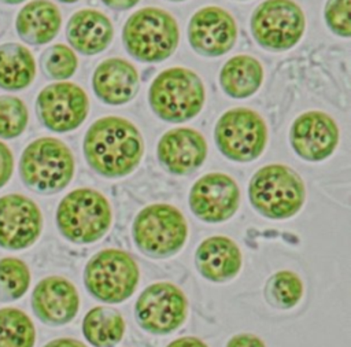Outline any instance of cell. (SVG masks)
<instances>
[{
    "label": "cell",
    "mask_w": 351,
    "mask_h": 347,
    "mask_svg": "<svg viewBox=\"0 0 351 347\" xmlns=\"http://www.w3.org/2000/svg\"><path fill=\"white\" fill-rule=\"evenodd\" d=\"M122 38L134 59L154 63L167 59L177 49L180 30L177 21L167 11L145 7L129 16Z\"/></svg>",
    "instance_id": "obj_6"
},
{
    "label": "cell",
    "mask_w": 351,
    "mask_h": 347,
    "mask_svg": "<svg viewBox=\"0 0 351 347\" xmlns=\"http://www.w3.org/2000/svg\"><path fill=\"white\" fill-rule=\"evenodd\" d=\"M166 347H208V346L199 337L182 336L170 342Z\"/></svg>",
    "instance_id": "obj_34"
},
{
    "label": "cell",
    "mask_w": 351,
    "mask_h": 347,
    "mask_svg": "<svg viewBox=\"0 0 351 347\" xmlns=\"http://www.w3.org/2000/svg\"><path fill=\"white\" fill-rule=\"evenodd\" d=\"M92 86L101 101L112 106L125 104L138 91V74L136 67L125 59H106L96 67Z\"/></svg>",
    "instance_id": "obj_20"
},
{
    "label": "cell",
    "mask_w": 351,
    "mask_h": 347,
    "mask_svg": "<svg viewBox=\"0 0 351 347\" xmlns=\"http://www.w3.org/2000/svg\"><path fill=\"white\" fill-rule=\"evenodd\" d=\"M140 281L136 259L125 250L104 248L85 265L84 284L86 291L103 303H121L129 299Z\"/></svg>",
    "instance_id": "obj_8"
},
{
    "label": "cell",
    "mask_w": 351,
    "mask_h": 347,
    "mask_svg": "<svg viewBox=\"0 0 351 347\" xmlns=\"http://www.w3.org/2000/svg\"><path fill=\"white\" fill-rule=\"evenodd\" d=\"M44 347H86L82 342L73 337H59L47 343Z\"/></svg>",
    "instance_id": "obj_35"
},
{
    "label": "cell",
    "mask_w": 351,
    "mask_h": 347,
    "mask_svg": "<svg viewBox=\"0 0 351 347\" xmlns=\"http://www.w3.org/2000/svg\"><path fill=\"white\" fill-rule=\"evenodd\" d=\"M250 203L269 219H288L296 215L306 200L302 177L289 166L271 163L261 167L250 180Z\"/></svg>",
    "instance_id": "obj_2"
},
{
    "label": "cell",
    "mask_w": 351,
    "mask_h": 347,
    "mask_svg": "<svg viewBox=\"0 0 351 347\" xmlns=\"http://www.w3.org/2000/svg\"><path fill=\"white\" fill-rule=\"evenodd\" d=\"M351 0H328L325 5V21L328 27L337 36H351L350 18Z\"/></svg>",
    "instance_id": "obj_31"
},
{
    "label": "cell",
    "mask_w": 351,
    "mask_h": 347,
    "mask_svg": "<svg viewBox=\"0 0 351 347\" xmlns=\"http://www.w3.org/2000/svg\"><path fill=\"white\" fill-rule=\"evenodd\" d=\"M206 91L200 77L185 67H170L156 75L148 91L152 111L163 121L181 123L203 108Z\"/></svg>",
    "instance_id": "obj_5"
},
{
    "label": "cell",
    "mask_w": 351,
    "mask_h": 347,
    "mask_svg": "<svg viewBox=\"0 0 351 347\" xmlns=\"http://www.w3.org/2000/svg\"><path fill=\"white\" fill-rule=\"evenodd\" d=\"M41 67L53 80L64 81L70 78L78 66V59L71 48L64 44H55L41 55Z\"/></svg>",
    "instance_id": "obj_30"
},
{
    "label": "cell",
    "mask_w": 351,
    "mask_h": 347,
    "mask_svg": "<svg viewBox=\"0 0 351 347\" xmlns=\"http://www.w3.org/2000/svg\"><path fill=\"white\" fill-rule=\"evenodd\" d=\"M160 165L171 174L186 176L197 170L207 156L203 134L192 128H176L166 132L156 148Z\"/></svg>",
    "instance_id": "obj_18"
},
{
    "label": "cell",
    "mask_w": 351,
    "mask_h": 347,
    "mask_svg": "<svg viewBox=\"0 0 351 347\" xmlns=\"http://www.w3.org/2000/svg\"><path fill=\"white\" fill-rule=\"evenodd\" d=\"M29 122V111L16 96H0V137L15 139L23 133Z\"/></svg>",
    "instance_id": "obj_29"
},
{
    "label": "cell",
    "mask_w": 351,
    "mask_h": 347,
    "mask_svg": "<svg viewBox=\"0 0 351 347\" xmlns=\"http://www.w3.org/2000/svg\"><path fill=\"white\" fill-rule=\"evenodd\" d=\"M62 26L59 8L49 0H32L25 4L15 19L18 36L30 45L52 41Z\"/></svg>",
    "instance_id": "obj_22"
},
{
    "label": "cell",
    "mask_w": 351,
    "mask_h": 347,
    "mask_svg": "<svg viewBox=\"0 0 351 347\" xmlns=\"http://www.w3.org/2000/svg\"><path fill=\"white\" fill-rule=\"evenodd\" d=\"M34 343L32 318L16 307L0 309V347H34Z\"/></svg>",
    "instance_id": "obj_26"
},
{
    "label": "cell",
    "mask_w": 351,
    "mask_h": 347,
    "mask_svg": "<svg viewBox=\"0 0 351 347\" xmlns=\"http://www.w3.org/2000/svg\"><path fill=\"white\" fill-rule=\"evenodd\" d=\"M226 347H266L265 342L252 333H237L234 336H232L228 343Z\"/></svg>",
    "instance_id": "obj_33"
},
{
    "label": "cell",
    "mask_w": 351,
    "mask_h": 347,
    "mask_svg": "<svg viewBox=\"0 0 351 347\" xmlns=\"http://www.w3.org/2000/svg\"><path fill=\"white\" fill-rule=\"evenodd\" d=\"M239 206V185L225 173L204 174L189 191V208L203 222H225L236 214Z\"/></svg>",
    "instance_id": "obj_13"
},
{
    "label": "cell",
    "mask_w": 351,
    "mask_h": 347,
    "mask_svg": "<svg viewBox=\"0 0 351 347\" xmlns=\"http://www.w3.org/2000/svg\"><path fill=\"white\" fill-rule=\"evenodd\" d=\"M134 317L138 326L148 333H173L188 317L186 295L169 281L149 284L136 300Z\"/></svg>",
    "instance_id": "obj_11"
},
{
    "label": "cell",
    "mask_w": 351,
    "mask_h": 347,
    "mask_svg": "<svg viewBox=\"0 0 351 347\" xmlns=\"http://www.w3.org/2000/svg\"><path fill=\"white\" fill-rule=\"evenodd\" d=\"M30 270L18 258L7 256L0 259V302H14L21 299L29 289Z\"/></svg>",
    "instance_id": "obj_28"
},
{
    "label": "cell",
    "mask_w": 351,
    "mask_h": 347,
    "mask_svg": "<svg viewBox=\"0 0 351 347\" xmlns=\"http://www.w3.org/2000/svg\"><path fill=\"white\" fill-rule=\"evenodd\" d=\"M170 1H184V0H170Z\"/></svg>",
    "instance_id": "obj_39"
},
{
    "label": "cell",
    "mask_w": 351,
    "mask_h": 347,
    "mask_svg": "<svg viewBox=\"0 0 351 347\" xmlns=\"http://www.w3.org/2000/svg\"><path fill=\"white\" fill-rule=\"evenodd\" d=\"M36 77V62L32 52L22 44L5 43L0 45V88L21 91L27 88Z\"/></svg>",
    "instance_id": "obj_24"
},
{
    "label": "cell",
    "mask_w": 351,
    "mask_h": 347,
    "mask_svg": "<svg viewBox=\"0 0 351 347\" xmlns=\"http://www.w3.org/2000/svg\"><path fill=\"white\" fill-rule=\"evenodd\" d=\"M306 27L302 8L292 0H266L251 16V32L255 41L270 51H285L295 47Z\"/></svg>",
    "instance_id": "obj_10"
},
{
    "label": "cell",
    "mask_w": 351,
    "mask_h": 347,
    "mask_svg": "<svg viewBox=\"0 0 351 347\" xmlns=\"http://www.w3.org/2000/svg\"><path fill=\"white\" fill-rule=\"evenodd\" d=\"M188 233V224L182 213L167 203L144 207L136 215L132 226L137 250L154 259L170 258L181 251Z\"/></svg>",
    "instance_id": "obj_7"
},
{
    "label": "cell",
    "mask_w": 351,
    "mask_h": 347,
    "mask_svg": "<svg viewBox=\"0 0 351 347\" xmlns=\"http://www.w3.org/2000/svg\"><path fill=\"white\" fill-rule=\"evenodd\" d=\"M43 230V214L30 198L8 193L0 198V247L21 251L32 247Z\"/></svg>",
    "instance_id": "obj_14"
},
{
    "label": "cell",
    "mask_w": 351,
    "mask_h": 347,
    "mask_svg": "<svg viewBox=\"0 0 351 347\" xmlns=\"http://www.w3.org/2000/svg\"><path fill=\"white\" fill-rule=\"evenodd\" d=\"M32 309L36 317L47 325H66L75 318L80 310V295L70 280L48 276L34 287Z\"/></svg>",
    "instance_id": "obj_17"
},
{
    "label": "cell",
    "mask_w": 351,
    "mask_h": 347,
    "mask_svg": "<svg viewBox=\"0 0 351 347\" xmlns=\"http://www.w3.org/2000/svg\"><path fill=\"white\" fill-rule=\"evenodd\" d=\"M289 141L304 160L321 162L329 158L339 143V128L328 114L307 111L300 114L289 130Z\"/></svg>",
    "instance_id": "obj_16"
},
{
    "label": "cell",
    "mask_w": 351,
    "mask_h": 347,
    "mask_svg": "<svg viewBox=\"0 0 351 347\" xmlns=\"http://www.w3.org/2000/svg\"><path fill=\"white\" fill-rule=\"evenodd\" d=\"M214 139L223 156L233 162L247 163L258 159L265 151L267 126L256 111L237 107L219 117Z\"/></svg>",
    "instance_id": "obj_9"
},
{
    "label": "cell",
    "mask_w": 351,
    "mask_h": 347,
    "mask_svg": "<svg viewBox=\"0 0 351 347\" xmlns=\"http://www.w3.org/2000/svg\"><path fill=\"white\" fill-rule=\"evenodd\" d=\"M237 38L233 16L223 8L210 5L197 10L188 25L191 47L203 56H221L230 51Z\"/></svg>",
    "instance_id": "obj_15"
},
{
    "label": "cell",
    "mask_w": 351,
    "mask_h": 347,
    "mask_svg": "<svg viewBox=\"0 0 351 347\" xmlns=\"http://www.w3.org/2000/svg\"><path fill=\"white\" fill-rule=\"evenodd\" d=\"M14 171V156L11 149L0 141V189L10 181Z\"/></svg>",
    "instance_id": "obj_32"
},
{
    "label": "cell",
    "mask_w": 351,
    "mask_h": 347,
    "mask_svg": "<svg viewBox=\"0 0 351 347\" xmlns=\"http://www.w3.org/2000/svg\"><path fill=\"white\" fill-rule=\"evenodd\" d=\"M58 1H62V3H75L78 0H58Z\"/></svg>",
    "instance_id": "obj_38"
},
{
    "label": "cell",
    "mask_w": 351,
    "mask_h": 347,
    "mask_svg": "<svg viewBox=\"0 0 351 347\" xmlns=\"http://www.w3.org/2000/svg\"><path fill=\"white\" fill-rule=\"evenodd\" d=\"M75 170L70 148L55 137L33 140L22 152L19 174L23 184L36 193L53 195L63 191Z\"/></svg>",
    "instance_id": "obj_4"
},
{
    "label": "cell",
    "mask_w": 351,
    "mask_h": 347,
    "mask_svg": "<svg viewBox=\"0 0 351 347\" xmlns=\"http://www.w3.org/2000/svg\"><path fill=\"white\" fill-rule=\"evenodd\" d=\"M195 266L211 283H228L237 277L243 266L239 246L228 236H210L196 248Z\"/></svg>",
    "instance_id": "obj_19"
},
{
    "label": "cell",
    "mask_w": 351,
    "mask_h": 347,
    "mask_svg": "<svg viewBox=\"0 0 351 347\" xmlns=\"http://www.w3.org/2000/svg\"><path fill=\"white\" fill-rule=\"evenodd\" d=\"M126 329L122 314L110 306L90 309L82 320V333L93 347H115Z\"/></svg>",
    "instance_id": "obj_25"
},
{
    "label": "cell",
    "mask_w": 351,
    "mask_h": 347,
    "mask_svg": "<svg viewBox=\"0 0 351 347\" xmlns=\"http://www.w3.org/2000/svg\"><path fill=\"white\" fill-rule=\"evenodd\" d=\"M70 45L82 55H96L112 41L114 26L107 15L93 8H84L71 15L66 27Z\"/></svg>",
    "instance_id": "obj_21"
},
{
    "label": "cell",
    "mask_w": 351,
    "mask_h": 347,
    "mask_svg": "<svg viewBox=\"0 0 351 347\" xmlns=\"http://www.w3.org/2000/svg\"><path fill=\"white\" fill-rule=\"evenodd\" d=\"M263 81L261 62L250 55H236L221 69L219 84L223 92L234 99L252 96Z\"/></svg>",
    "instance_id": "obj_23"
},
{
    "label": "cell",
    "mask_w": 351,
    "mask_h": 347,
    "mask_svg": "<svg viewBox=\"0 0 351 347\" xmlns=\"http://www.w3.org/2000/svg\"><path fill=\"white\" fill-rule=\"evenodd\" d=\"M107 7L118 11H125L134 7L140 0H101Z\"/></svg>",
    "instance_id": "obj_36"
},
{
    "label": "cell",
    "mask_w": 351,
    "mask_h": 347,
    "mask_svg": "<svg viewBox=\"0 0 351 347\" xmlns=\"http://www.w3.org/2000/svg\"><path fill=\"white\" fill-rule=\"evenodd\" d=\"M56 226L74 244H92L107 235L112 210L107 198L92 188H77L58 204Z\"/></svg>",
    "instance_id": "obj_3"
},
{
    "label": "cell",
    "mask_w": 351,
    "mask_h": 347,
    "mask_svg": "<svg viewBox=\"0 0 351 347\" xmlns=\"http://www.w3.org/2000/svg\"><path fill=\"white\" fill-rule=\"evenodd\" d=\"M89 111L85 91L73 82L49 84L37 96L36 112L41 123L56 133H66L82 125Z\"/></svg>",
    "instance_id": "obj_12"
},
{
    "label": "cell",
    "mask_w": 351,
    "mask_h": 347,
    "mask_svg": "<svg viewBox=\"0 0 351 347\" xmlns=\"http://www.w3.org/2000/svg\"><path fill=\"white\" fill-rule=\"evenodd\" d=\"M1 3H7V4H19V3H23L25 0H0Z\"/></svg>",
    "instance_id": "obj_37"
},
{
    "label": "cell",
    "mask_w": 351,
    "mask_h": 347,
    "mask_svg": "<svg viewBox=\"0 0 351 347\" xmlns=\"http://www.w3.org/2000/svg\"><path fill=\"white\" fill-rule=\"evenodd\" d=\"M88 165L101 177L121 178L132 174L144 155L140 130L126 118L103 117L95 121L84 139Z\"/></svg>",
    "instance_id": "obj_1"
},
{
    "label": "cell",
    "mask_w": 351,
    "mask_h": 347,
    "mask_svg": "<svg viewBox=\"0 0 351 347\" xmlns=\"http://www.w3.org/2000/svg\"><path fill=\"white\" fill-rule=\"evenodd\" d=\"M303 292L302 278L291 270H280L270 276L263 289L266 302L278 310L293 309L302 300Z\"/></svg>",
    "instance_id": "obj_27"
}]
</instances>
